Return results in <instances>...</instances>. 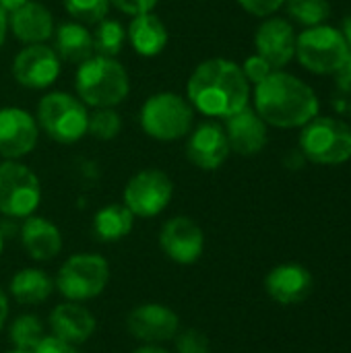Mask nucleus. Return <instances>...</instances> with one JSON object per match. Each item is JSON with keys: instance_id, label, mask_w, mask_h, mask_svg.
<instances>
[{"instance_id": "f257e3e1", "label": "nucleus", "mask_w": 351, "mask_h": 353, "mask_svg": "<svg viewBox=\"0 0 351 353\" xmlns=\"http://www.w3.org/2000/svg\"><path fill=\"white\" fill-rule=\"evenodd\" d=\"M250 83L242 66L228 58L201 62L188 79V101L211 118H230L248 105Z\"/></svg>"}, {"instance_id": "f03ea898", "label": "nucleus", "mask_w": 351, "mask_h": 353, "mask_svg": "<svg viewBox=\"0 0 351 353\" xmlns=\"http://www.w3.org/2000/svg\"><path fill=\"white\" fill-rule=\"evenodd\" d=\"M254 112L271 126L300 128L319 116V97L302 79L273 70L254 89Z\"/></svg>"}, {"instance_id": "7ed1b4c3", "label": "nucleus", "mask_w": 351, "mask_h": 353, "mask_svg": "<svg viewBox=\"0 0 351 353\" xmlns=\"http://www.w3.org/2000/svg\"><path fill=\"white\" fill-rule=\"evenodd\" d=\"M74 85L79 99L91 108H114L122 103L130 91L126 68L116 58L99 54L79 64Z\"/></svg>"}, {"instance_id": "20e7f679", "label": "nucleus", "mask_w": 351, "mask_h": 353, "mask_svg": "<svg viewBox=\"0 0 351 353\" xmlns=\"http://www.w3.org/2000/svg\"><path fill=\"white\" fill-rule=\"evenodd\" d=\"M194 108L182 95L161 91L151 95L141 108V128L155 141H178L190 134Z\"/></svg>"}, {"instance_id": "39448f33", "label": "nucleus", "mask_w": 351, "mask_h": 353, "mask_svg": "<svg viewBox=\"0 0 351 353\" xmlns=\"http://www.w3.org/2000/svg\"><path fill=\"white\" fill-rule=\"evenodd\" d=\"M37 122L50 139L70 145L87 134L89 112L79 97L64 91H52L39 99Z\"/></svg>"}, {"instance_id": "423d86ee", "label": "nucleus", "mask_w": 351, "mask_h": 353, "mask_svg": "<svg viewBox=\"0 0 351 353\" xmlns=\"http://www.w3.org/2000/svg\"><path fill=\"white\" fill-rule=\"evenodd\" d=\"M296 56L314 74H337L350 58V48L339 29L314 25L296 37Z\"/></svg>"}, {"instance_id": "0eeeda50", "label": "nucleus", "mask_w": 351, "mask_h": 353, "mask_svg": "<svg viewBox=\"0 0 351 353\" xmlns=\"http://www.w3.org/2000/svg\"><path fill=\"white\" fill-rule=\"evenodd\" d=\"M110 281V265L101 254H72L60 267L54 288L68 302H87L97 298Z\"/></svg>"}, {"instance_id": "6e6552de", "label": "nucleus", "mask_w": 351, "mask_h": 353, "mask_svg": "<svg viewBox=\"0 0 351 353\" xmlns=\"http://www.w3.org/2000/svg\"><path fill=\"white\" fill-rule=\"evenodd\" d=\"M302 155L321 165H339L351 157V126L337 118H314L302 126Z\"/></svg>"}, {"instance_id": "1a4fd4ad", "label": "nucleus", "mask_w": 351, "mask_h": 353, "mask_svg": "<svg viewBox=\"0 0 351 353\" xmlns=\"http://www.w3.org/2000/svg\"><path fill=\"white\" fill-rule=\"evenodd\" d=\"M41 203V184L27 165L6 159L0 163V213L27 219Z\"/></svg>"}, {"instance_id": "9d476101", "label": "nucleus", "mask_w": 351, "mask_h": 353, "mask_svg": "<svg viewBox=\"0 0 351 353\" xmlns=\"http://www.w3.org/2000/svg\"><path fill=\"white\" fill-rule=\"evenodd\" d=\"M172 178L161 170H143L134 174L124 188V205L134 217H155L172 201Z\"/></svg>"}, {"instance_id": "9b49d317", "label": "nucleus", "mask_w": 351, "mask_h": 353, "mask_svg": "<svg viewBox=\"0 0 351 353\" xmlns=\"http://www.w3.org/2000/svg\"><path fill=\"white\" fill-rule=\"evenodd\" d=\"M159 248L170 261L178 265H192L205 250V234L197 221L178 215L161 225Z\"/></svg>"}, {"instance_id": "f8f14e48", "label": "nucleus", "mask_w": 351, "mask_h": 353, "mask_svg": "<svg viewBox=\"0 0 351 353\" xmlns=\"http://www.w3.org/2000/svg\"><path fill=\"white\" fill-rule=\"evenodd\" d=\"M60 74V58L56 50L43 43H29L12 60V77L21 87L46 89Z\"/></svg>"}, {"instance_id": "ddd939ff", "label": "nucleus", "mask_w": 351, "mask_h": 353, "mask_svg": "<svg viewBox=\"0 0 351 353\" xmlns=\"http://www.w3.org/2000/svg\"><path fill=\"white\" fill-rule=\"evenodd\" d=\"M126 329L141 343L159 345L178 335L180 319L172 308L163 304H141L130 310L126 319Z\"/></svg>"}, {"instance_id": "4468645a", "label": "nucleus", "mask_w": 351, "mask_h": 353, "mask_svg": "<svg viewBox=\"0 0 351 353\" xmlns=\"http://www.w3.org/2000/svg\"><path fill=\"white\" fill-rule=\"evenodd\" d=\"M37 139L39 130L29 112L21 108L0 110V155L4 159H19L31 153Z\"/></svg>"}, {"instance_id": "2eb2a0df", "label": "nucleus", "mask_w": 351, "mask_h": 353, "mask_svg": "<svg viewBox=\"0 0 351 353\" xmlns=\"http://www.w3.org/2000/svg\"><path fill=\"white\" fill-rule=\"evenodd\" d=\"M232 149L225 137V130L215 122H205L197 126L186 143L188 161L205 172H213L225 163Z\"/></svg>"}, {"instance_id": "dca6fc26", "label": "nucleus", "mask_w": 351, "mask_h": 353, "mask_svg": "<svg viewBox=\"0 0 351 353\" xmlns=\"http://www.w3.org/2000/svg\"><path fill=\"white\" fill-rule=\"evenodd\" d=\"M254 46L257 54L263 56L275 70L283 68L296 56V31L290 21L271 17L257 29Z\"/></svg>"}, {"instance_id": "f3484780", "label": "nucleus", "mask_w": 351, "mask_h": 353, "mask_svg": "<svg viewBox=\"0 0 351 353\" xmlns=\"http://www.w3.org/2000/svg\"><path fill=\"white\" fill-rule=\"evenodd\" d=\"M225 137L230 149L238 155H257L267 145V122L252 110L242 108L240 112L225 118Z\"/></svg>"}, {"instance_id": "a211bd4d", "label": "nucleus", "mask_w": 351, "mask_h": 353, "mask_svg": "<svg viewBox=\"0 0 351 353\" xmlns=\"http://www.w3.org/2000/svg\"><path fill=\"white\" fill-rule=\"evenodd\" d=\"M265 290L275 302L283 306H292V304L304 302L310 296L312 275L302 265H294V263L279 265L269 271L265 279Z\"/></svg>"}, {"instance_id": "6ab92c4d", "label": "nucleus", "mask_w": 351, "mask_h": 353, "mask_svg": "<svg viewBox=\"0 0 351 353\" xmlns=\"http://www.w3.org/2000/svg\"><path fill=\"white\" fill-rule=\"evenodd\" d=\"M50 329L52 335L60 337L62 341L83 345L95 333V319L85 306H81V302H64L52 310Z\"/></svg>"}, {"instance_id": "aec40b11", "label": "nucleus", "mask_w": 351, "mask_h": 353, "mask_svg": "<svg viewBox=\"0 0 351 353\" xmlns=\"http://www.w3.org/2000/svg\"><path fill=\"white\" fill-rule=\"evenodd\" d=\"M8 29L23 43H41L54 33V17L39 2H25L8 14Z\"/></svg>"}, {"instance_id": "412c9836", "label": "nucleus", "mask_w": 351, "mask_h": 353, "mask_svg": "<svg viewBox=\"0 0 351 353\" xmlns=\"http://www.w3.org/2000/svg\"><path fill=\"white\" fill-rule=\"evenodd\" d=\"M21 244L33 261L46 263V261H52L60 254L62 234L46 217L29 215L21 228Z\"/></svg>"}, {"instance_id": "4be33fe9", "label": "nucleus", "mask_w": 351, "mask_h": 353, "mask_svg": "<svg viewBox=\"0 0 351 353\" xmlns=\"http://www.w3.org/2000/svg\"><path fill=\"white\" fill-rule=\"evenodd\" d=\"M168 27L153 10L137 14L126 31V39L130 41L134 52L145 58L161 54L163 48L168 46Z\"/></svg>"}, {"instance_id": "5701e85b", "label": "nucleus", "mask_w": 351, "mask_h": 353, "mask_svg": "<svg viewBox=\"0 0 351 353\" xmlns=\"http://www.w3.org/2000/svg\"><path fill=\"white\" fill-rule=\"evenodd\" d=\"M52 290H54V281L48 277V273L33 267L17 271L8 285L10 296L23 306L46 302L52 296Z\"/></svg>"}, {"instance_id": "b1692460", "label": "nucleus", "mask_w": 351, "mask_h": 353, "mask_svg": "<svg viewBox=\"0 0 351 353\" xmlns=\"http://www.w3.org/2000/svg\"><path fill=\"white\" fill-rule=\"evenodd\" d=\"M56 54L60 60L81 64L93 56V35L83 23H64L56 31Z\"/></svg>"}, {"instance_id": "393cba45", "label": "nucleus", "mask_w": 351, "mask_h": 353, "mask_svg": "<svg viewBox=\"0 0 351 353\" xmlns=\"http://www.w3.org/2000/svg\"><path fill=\"white\" fill-rule=\"evenodd\" d=\"M134 215L126 205H106L93 217V234L99 242H118L132 232Z\"/></svg>"}, {"instance_id": "a878e982", "label": "nucleus", "mask_w": 351, "mask_h": 353, "mask_svg": "<svg viewBox=\"0 0 351 353\" xmlns=\"http://www.w3.org/2000/svg\"><path fill=\"white\" fill-rule=\"evenodd\" d=\"M8 337L14 350L21 352H31L39 345V341L46 337L43 333V325L35 314H23L17 316L14 323L8 329Z\"/></svg>"}, {"instance_id": "bb28decb", "label": "nucleus", "mask_w": 351, "mask_h": 353, "mask_svg": "<svg viewBox=\"0 0 351 353\" xmlns=\"http://www.w3.org/2000/svg\"><path fill=\"white\" fill-rule=\"evenodd\" d=\"M91 35H93V50L99 56H108V58L118 56L126 41V29L122 27L120 21H114V19L99 21L97 29Z\"/></svg>"}, {"instance_id": "cd10ccee", "label": "nucleus", "mask_w": 351, "mask_h": 353, "mask_svg": "<svg viewBox=\"0 0 351 353\" xmlns=\"http://www.w3.org/2000/svg\"><path fill=\"white\" fill-rule=\"evenodd\" d=\"M285 4L288 14L306 27L323 25V21H327V17L331 14L329 0H285Z\"/></svg>"}, {"instance_id": "c85d7f7f", "label": "nucleus", "mask_w": 351, "mask_h": 353, "mask_svg": "<svg viewBox=\"0 0 351 353\" xmlns=\"http://www.w3.org/2000/svg\"><path fill=\"white\" fill-rule=\"evenodd\" d=\"M122 130V118L112 108H97L93 114H89L87 134H91L97 141H112Z\"/></svg>"}, {"instance_id": "c756f323", "label": "nucleus", "mask_w": 351, "mask_h": 353, "mask_svg": "<svg viewBox=\"0 0 351 353\" xmlns=\"http://www.w3.org/2000/svg\"><path fill=\"white\" fill-rule=\"evenodd\" d=\"M64 8L79 23H99L108 17L110 0H64Z\"/></svg>"}, {"instance_id": "7c9ffc66", "label": "nucleus", "mask_w": 351, "mask_h": 353, "mask_svg": "<svg viewBox=\"0 0 351 353\" xmlns=\"http://www.w3.org/2000/svg\"><path fill=\"white\" fill-rule=\"evenodd\" d=\"M176 352L178 353H211V345L205 333L197 329H186L176 337Z\"/></svg>"}, {"instance_id": "2f4dec72", "label": "nucleus", "mask_w": 351, "mask_h": 353, "mask_svg": "<svg viewBox=\"0 0 351 353\" xmlns=\"http://www.w3.org/2000/svg\"><path fill=\"white\" fill-rule=\"evenodd\" d=\"M273 70H275V68H273L263 56H259V54L248 56V58L244 60V64H242V72H244L246 81H248V83H254V85H259L261 81H265Z\"/></svg>"}, {"instance_id": "473e14b6", "label": "nucleus", "mask_w": 351, "mask_h": 353, "mask_svg": "<svg viewBox=\"0 0 351 353\" xmlns=\"http://www.w3.org/2000/svg\"><path fill=\"white\" fill-rule=\"evenodd\" d=\"M238 2L246 12L254 17H271L285 4V0H238Z\"/></svg>"}, {"instance_id": "72a5a7b5", "label": "nucleus", "mask_w": 351, "mask_h": 353, "mask_svg": "<svg viewBox=\"0 0 351 353\" xmlns=\"http://www.w3.org/2000/svg\"><path fill=\"white\" fill-rule=\"evenodd\" d=\"M157 0H110V6H116L120 12L126 14H143V12H151L155 8Z\"/></svg>"}, {"instance_id": "f704fd0d", "label": "nucleus", "mask_w": 351, "mask_h": 353, "mask_svg": "<svg viewBox=\"0 0 351 353\" xmlns=\"http://www.w3.org/2000/svg\"><path fill=\"white\" fill-rule=\"evenodd\" d=\"M33 353H79V350H77V345H72L68 341H62L56 335H46L39 341V345L33 350Z\"/></svg>"}, {"instance_id": "c9c22d12", "label": "nucleus", "mask_w": 351, "mask_h": 353, "mask_svg": "<svg viewBox=\"0 0 351 353\" xmlns=\"http://www.w3.org/2000/svg\"><path fill=\"white\" fill-rule=\"evenodd\" d=\"M335 77H337V89H339V93H341L345 99H350L351 101V52L350 58L345 60V64L341 66V70H339Z\"/></svg>"}, {"instance_id": "e433bc0d", "label": "nucleus", "mask_w": 351, "mask_h": 353, "mask_svg": "<svg viewBox=\"0 0 351 353\" xmlns=\"http://www.w3.org/2000/svg\"><path fill=\"white\" fill-rule=\"evenodd\" d=\"M6 31H8V14H6V10L0 6V50H2L4 39H6Z\"/></svg>"}, {"instance_id": "4c0bfd02", "label": "nucleus", "mask_w": 351, "mask_h": 353, "mask_svg": "<svg viewBox=\"0 0 351 353\" xmlns=\"http://www.w3.org/2000/svg\"><path fill=\"white\" fill-rule=\"evenodd\" d=\"M6 316H8V300H6L4 292L0 290V329H2L4 323H6Z\"/></svg>"}, {"instance_id": "58836bf2", "label": "nucleus", "mask_w": 351, "mask_h": 353, "mask_svg": "<svg viewBox=\"0 0 351 353\" xmlns=\"http://www.w3.org/2000/svg\"><path fill=\"white\" fill-rule=\"evenodd\" d=\"M25 2H29V0H0V6H2L6 12H12V10H17L19 6H23Z\"/></svg>"}, {"instance_id": "ea45409f", "label": "nucleus", "mask_w": 351, "mask_h": 353, "mask_svg": "<svg viewBox=\"0 0 351 353\" xmlns=\"http://www.w3.org/2000/svg\"><path fill=\"white\" fill-rule=\"evenodd\" d=\"M132 353H170V352H168V350H163V347H159V345H149V343H145V345L137 347Z\"/></svg>"}, {"instance_id": "a19ab883", "label": "nucleus", "mask_w": 351, "mask_h": 353, "mask_svg": "<svg viewBox=\"0 0 351 353\" xmlns=\"http://www.w3.org/2000/svg\"><path fill=\"white\" fill-rule=\"evenodd\" d=\"M343 37H345V41H348V48H350L351 52V14L350 17H345V21H343Z\"/></svg>"}, {"instance_id": "79ce46f5", "label": "nucleus", "mask_w": 351, "mask_h": 353, "mask_svg": "<svg viewBox=\"0 0 351 353\" xmlns=\"http://www.w3.org/2000/svg\"><path fill=\"white\" fill-rule=\"evenodd\" d=\"M2 246H4V244H2V232H0V254H2Z\"/></svg>"}, {"instance_id": "37998d69", "label": "nucleus", "mask_w": 351, "mask_h": 353, "mask_svg": "<svg viewBox=\"0 0 351 353\" xmlns=\"http://www.w3.org/2000/svg\"><path fill=\"white\" fill-rule=\"evenodd\" d=\"M8 353H31V352H21V350H12V352Z\"/></svg>"}]
</instances>
